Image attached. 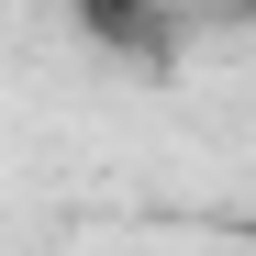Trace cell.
Listing matches in <instances>:
<instances>
[{
    "label": "cell",
    "mask_w": 256,
    "mask_h": 256,
    "mask_svg": "<svg viewBox=\"0 0 256 256\" xmlns=\"http://www.w3.org/2000/svg\"><path fill=\"white\" fill-rule=\"evenodd\" d=\"M234 12H245V22H256V0H234Z\"/></svg>",
    "instance_id": "obj_2"
},
{
    "label": "cell",
    "mask_w": 256,
    "mask_h": 256,
    "mask_svg": "<svg viewBox=\"0 0 256 256\" xmlns=\"http://www.w3.org/2000/svg\"><path fill=\"white\" fill-rule=\"evenodd\" d=\"M234 234H245V245H256V212H245V223H234Z\"/></svg>",
    "instance_id": "obj_1"
}]
</instances>
